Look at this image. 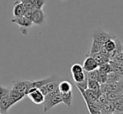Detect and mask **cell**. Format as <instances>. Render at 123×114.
Here are the masks:
<instances>
[{
    "label": "cell",
    "instance_id": "obj_1",
    "mask_svg": "<svg viewBox=\"0 0 123 114\" xmlns=\"http://www.w3.org/2000/svg\"><path fill=\"white\" fill-rule=\"evenodd\" d=\"M60 103H62V101L61 93H60L59 90L56 89V90L49 92L45 96L44 102L42 103L44 106V112L45 113L47 112L52 107H56Z\"/></svg>",
    "mask_w": 123,
    "mask_h": 114
},
{
    "label": "cell",
    "instance_id": "obj_2",
    "mask_svg": "<svg viewBox=\"0 0 123 114\" xmlns=\"http://www.w3.org/2000/svg\"><path fill=\"white\" fill-rule=\"evenodd\" d=\"M113 37H115V35L109 34V33L105 32V31L102 30L101 29H96L92 34V39H94V40L97 41L99 44H101L102 45L108 40V39H111V38H113Z\"/></svg>",
    "mask_w": 123,
    "mask_h": 114
},
{
    "label": "cell",
    "instance_id": "obj_3",
    "mask_svg": "<svg viewBox=\"0 0 123 114\" xmlns=\"http://www.w3.org/2000/svg\"><path fill=\"white\" fill-rule=\"evenodd\" d=\"M10 21L13 24H15L19 26L20 31L22 32L23 34H24V30H25V32L27 33V29L33 25L32 22L29 19L25 17V16H22V17H14L11 19Z\"/></svg>",
    "mask_w": 123,
    "mask_h": 114
},
{
    "label": "cell",
    "instance_id": "obj_4",
    "mask_svg": "<svg viewBox=\"0 0 123 114\" xmlns=\"http://www.w3.org/2000/svg\"><path fill=\"white\" fill-rule=\"evenodd\" d=\"M27 96L29 99L35 104H42L44 102L45 96L42 94V92L40 91L38 88H31V90L28 92Z\"/></svg>",
    "mask_w": 123,
    "mask_h": 114
},
{
    "label": "cell",
    "instance_id": "obj_5",
    "mask_svg": "<svg viewBox=\"0 0 123 114\" xmlns=\"http://www.w3.org/2000/svg\"><path fill=\"white\" fill-rule=\"evenodd\" d=\"M46 14L43 9H34L31 17V21L33 24L36 25H42L46 22Z\"/></svg>",
    "mask_w": 123,
    "mask_h": 114
},
{
    "label": "cell",
    "instance_id": "obj_6",
    "mask_svg": "<svg viewBox=\"0 0 123 114\" xmlns=\"http://www.w3.org/2000/svg\"><path fill=\"white\" fill-rule=\"evenodd\" d=\"M12 85L13 89L18 91L25 96L27 95L28 92L31 89L30 86V81H14Z\"/></svg>",
    "mask_w": 123,
    "mask_h": 114
},
{
    "label": "cell",
    "instance_id": "obj_7",
    "mask_svg": "<svg viewBox=\"0 0 123 114\" xmlns=\"http://www.w3.org/2000/svg\"><path fill=\"white\" fill-rule=\"evenodd\" d=\"M25 5L26 9H42L46 0H19Z\"/></svg>",
    "mask_w": 123,
    "mask_h": 114
},
{
    "label": "cell",
    "instance_id": "obj_8",
    "mask_svg": "<svg viewBox=\"0 0 123 114\" xmlns=\"http://www.w3.org/2000/svg\"><path fill=\"white\" fill-rule=\"evenodd\" d=\"M98 67H99V65H98L97 62L95 61V60L93 58L92 56H86L84 64H83V69H84V71H92L98 69Z\"/></svg>",
    "mask_w": 123,
    "mask_h": 114
},
{
    "label": "cell",
    "instance_id": "obj_9",
    "mask_svg": "<svg viewBox=\"0 0 123 114\" xmlns=\"http://www.w3.org/2000/svg\"><path fill=\"white\" fill-rule=\"evenodd\" d=\"M12 106H14L12 101L9 95L0 98V113L2 114H7L9 109Z\"/></svg>",
    "mask_w": 123,
    "mask_h": 114
},
{
    "label": "cell",
    "instance_id": "obj_10",
    "mask_svg": "<svg viewBox=\"0 0 123 114\" xmlns=\"http://www.w3.org/2000/svg\"><path fill=\"white\" fill-rule=\"evenodd\" d=\"M25 12H26V9L24 4L19 0L15 1L14 4V8H13L14 17H22V16H25Z\"/></svg>",
    "mask_w": 123,
    "mask_h": 114
},
{
    "label": "cell",
    "instance_id": "obj_11",
    "mask_svg": "<svg viewBox=\"0 0 123 114\" xmlns=\"http://www.w3.org/2000/svg\"><path fill=\"white\" fill-rule=\"evenodd\" d=\"M59 82H60L59 81H54L48 82V83H46V85H44L43 87H41V88H40V91L42 92L43 95L46 96V94H48L49 92L58 89Z\"/></svg>",
    "mask_w": 123,
    "mask_h": 114
},
{
    "label": "cell",
    "instance_id": "obj_12",
    "mask_svg": "<svg viewBox=\"0 0 123 114\" xmlns=\"http://www.w3.org/2000/svg\"><path fill=\"white\" fill-rule=\"evenodd\" d=\"M9 97H10L11 101H12L13 104H15L17 103V102H19V101H21L23 98H24L25 96L23 95L22 93H20V92H19L18 91L14 90V89H10V92H9Z\"/></svg>",
    "mask_w": 123,
    "mask_h": 114
},
{
    "label": "cell",
    "instance_id": "obj_13",
    "mask_svg": "<svg viewBox=\"0 0 123 114\" xmlns=\"http://www.w3.org/2000/svg\"><path fill=\"white\" fill-rule=\"evenodd\" d=\"M61 93V92H60ZM62 97V103L65 104L67 107H70L72 106L73 99H74V96H73V91H70L68 92H66V93H61Z\"/></svg>",
    "mask_w": 123,
    "mask_h": 114
},
{
    "label": "cell",
    "instance_id": "obj_14",
    "mask_svg": "<svg viewBox=\"0 0 123 114\" xmlns=\"http://www.w3.org/2000/svg\"><path fill=\"white\" fill-rule=\"evenodd\" d=\"M101 114H110V113H114L116 112L114 107V104L112 102H107L105 103L104 105L101 107L100 109Z\"/></svg>",
    "mask_w": 123,
    "mask_h": 114
},
{
    "label": "cell",
    "instance_id": "obj_15",
    "mask_svg": "<svg viewBox=\"0 0 123 114\" xmlns=\"http://www.w3.org/2000/svg\"><path fill=\"white\" fill-rule=\"evenodd\" d=\"M58 90L61 93H66L72 91V85L68 81H62L58 85Z\"/></svg>",
    "mask_w": 123,
    "mask_h": 114
},
{
    "label": "cell",
    "instance_id": "obj_16",
    "mask_svg": "<svg viewBox=\"0 0 123 114\" xmlns=\"http://www.w3.org/2000/svg\"><path fill=\"white\" fill-rule=\"evenodd\" d=\"M111 66H112L113 71L117 73L119 76H123V63H120V62H116L114 60H110Z\"/></svg>",
    "mask_w": 123,
    "mask_h": 114
},
{
    "label": "cell",
    "instance_id": "obj_17",
    "mask_svg": "<svg viewBox=\"0 0 123 114\" xmlns=\"http://www.w3.org/2000/svg\"><path fill=\"white\" fill-rule=\"evenodd\" d=\"M109 102H114V101L119 99L120 97H123V94L121 91H117V92H108L106 94H105Z\"/></svg>",
    "mask_w": 123,
    "mask_h": 114
},
{
    "label": "cell",
    "instance_id": "obj_18",
    "mask_svg": "<svg viewBox=\"0 0 123 114\" xmlns=\"http://www.w3.org/2000/svg\"><path fill=\"white\" fill-rule=\"evenodd\" d=\"M102 46V44L98 43L97 41L94 40L93 39V43H92V45H91V48L89 49V51L87 53L86 56H91L94 54H97V53H99V50H100V48Z\"/></svg>",
    "mask_w": 123,
    "mask_h": 114
},
{
    "label": "cell",
    "instance_id": "obj_19",
    "mask_svg": "<svg viewBox=\"0 0 123 114\" xmlns=\"http://www.w3.org/2000/svg\"><path fill=\"white\" fill-rule=\"evenodd\" d=\"M91 56H92L93 58L95 60V61L97 62L98 65H102V64L110 61V59L108 58V57H106V56L101 54L100 53H97V54H94Z\"/></svg>",
    "mask_w": 123,
    "mask_h": 114
},
{
    "label": "cell",
    "instance_id": "obj_20",
    "mask_svg": "<svg viewBox=\"0 0 123 114\" xmlns=\"http://www.w3.org/2000/svg\"><path fill=\"white\" fill-rule=\"evenodd\" d=\"M88 89L94 91L96 92H100V84L96 80H88Z\"/></svg>",
    "mask_w": 123,
    "mask_h": 114
},
{
    "label": "cell",
    "instance_id": "obj_21",
    "mask_svg": "<svg viewBox=\"0 0 123 114\" xmlns=\"http://www.w3.org/2000/svg\"><path fill=\"white\" fill-rule=\"evenodd\" d=\"M72 77L74 81V83H79V82H83L87 80V76H86V73L84 71L82 72H79V73L72 74Z\"/></svg>",
    "mask_w": 123,
    "mask_h": 114
},
{
    "label": "cell",
    "instance_id": "obj_22",
    "mask_svg": "<svg viewBox=\"0 0 123 114\" xmlns=\"http://www.w3.org/2000/svg\"><path fill=\"white\" fill-rule=\"evenodd\" d=\"M116 36L113 38H111V39H108L107 41H106L105 43L103 45L105 46V48L106 49H107L108 51H109L110 53L112 52L113 50H114L115 49H116Z\"/></svg>",
    "mask_w": 123,
    "mask_h": 114
},
{
    "label": "cell",
    "instance_id": "obj_23",
    "mask_svg": "<svg viewBox=\"0 0 123 114\" xmlns=\"http://www.w3.org/2000/svg\"><path fill=\"white\" fill-rule=\"evenodd\" d=\"M98 70H99V72H102V73H105V74H109L110 72L113 71L112 66H111L110 61L102 64V65H99V67H98Z\"/></svg>",
    "mask_w": 123,
    "mask_h": 114
},
{
    "label": "cell",
    "instance_id": "obj_24",
    "mask_svg": "<svg viewBox=\"0 0 123 114\" xmlns=\"http://www.w3.org/2000/svg\"><path fill=\"white\" fill-rule=\"evenodd\" d=\"M121 76H119L115 71H111L109 74H107V83H112V82H118L121 79Z\"/></svg>",
    "mask_w": 123,
    "mask_h": 114
},
{
    "label": "cell",
    "instance_id": "obj_25",
    "mask_svg": "<svg viewBox=\"0 0 123 114\" xmlns=\"http://www.w3.org/2000/svg\"><path fill=\"white\" fill-rule=\"evenodd\" d=\"M114 104V107L116 112H123V97H120L119 99L112 102Z\"/></svg>",
    "mask_w": 123,
    "mask_h": 114
},
{
    "label": "cell",
    "instance_id": "obj_26",
    "mask_svg": "<svg viewBox=\"0 0 123 114\" xmlns=\"http://www.w3.org/2000/svg\"><path fill=\"white\" fill-rule=\"evenodd\" d=\"M85 73H86V76H87L88 80H96L97 81V77H98V75H99V70H98V69L92 71L85 72Z\"/></svg>",
    "mask_w": 123,
    "mask_h": 114
},
{
    "label": "cell",
    "instance_id": "obj_27",
    "mask_svg": "<svg viewBox=\"0 0 123 114\" xmlns=\"http://www.w3.org/2000/svg\"><path fill=\"white\" fill-rule=\"evenodd\" d=\"M82 71H84V69H83V65H81L80 64H74L71 66V73L72 74L79 73V72Z\"/></svg>",
    "mask_w": 123,
    "mask_h": 114
},
{
    "label": "cell",
    "instance_id": "obj_28",
    "mask_svg": "<svg viewBox=\"0 0 123 114\" xmlns=\"http://www.w3.org/2000/svg\"><path fill=\"white\" fill-rule=\"evenodd\" d=\"M106 81H107V74H105L99 71V75H98L97 77V81L100 85H102V84L106 83Z\"/></svg>",
    "mask_w": 123,
    "mask_h": 114
},
{
    "label": "cell",
    "instance_id": "obj_29",
    "mask_svg": "<svg viewBox=\"0 0 123 114\" xmlns=\"http://www.w3.org/2000/svg\"><path fill=\"white\" fill-rule=\"evenodd\" d=\"M75 86L77 88L79 89V92H84L86 89H88V82L87 80L84 81L83 82H79V83H75Z\"/></svg>",
    "mask_w": 123,
    "mask_h": 114
},
{
    "label": "cell",
    "instance_id": "obj_30",
    "mask_svg": "<svg viewBox=\"0 0 123 114\" xmlns=\"http://www.w3.org/2000/svg\"><path fill=\"white\" fill-rule=\"evenodd\" d=\"M9 92H10V89L9 88L0 86V98H2V97H5V96L9 95Z\"/></svg>",
    "mask_w": 123,
    "mask_h": 114
},
{
    "label": "cell",
    "instance_id": "obj_31",
    "mask_svg": "<svg viewBox=\"0 0 123 114\" xmlns=\"http://www.w3.org/2000/svg\"><path fill=\"white\" fill-rule=\"evenodd\" d=\"M114 60V61H116V62H120V63H123V54H122V52L120 53V54H116L114 58H113V60Z\"/></svg>",
    "mask_w": 123,
    "mask_h": 114
},
{
    "label": "cell",
    "instance_id": "obj_32",
    "mask_svg": "<svg viewBox=\"0 0 123 114\" xmlns=\"http://www.w3.org/2000/svg\"><path fill=\"white\" fill-rule=\"evenodd\" d=\"M119 84H120V90H121V92L123 94V76H121V79H120Z\"/></svg>",
    "mask_w": 123,
    "mask_h": 114
},
{
    "label": "cell",
    "instance_id": "obj_33",
    "mask_svg": "<svg viewBox=\"0 0 123 114\" xmlns=\"http://www.w3.org/2000/svg\"><path fill=\"white\" fill-rule=\"evenodd\" d=\"M114 114H123V112H115Z\"/></svg>",
    "mask_w": 123,
    "mask_h": 114
},
{
    "label": "cell",
    "instance_id": "obj_34",
    "mask_svg": "<svg viewBox=\"0 0 123 114\" xmlns=\"http://www.w3.org/2000/svg\"><path fill=\"white\" fill-rule=\"evenodd\" d=\"M122 54H123V44H122Z\"/></svg>",
    "mask_w": 123,
    "mask_h": 114
},
{
    "label": "cell",
    "instance_id": "obj_35",
    "mask_svg": "<svg viewBox=\"0 0 123 114\" xmlns=\"http://www.w3.org/2000/svg\"><path fill=\"white\" fill-rule=\"evenodd\" d=\"M110 114H114V113H110Z\"/></svg>",
    "mask_w": 123,
    "mask_h": 114
},
{
    "label": "cell",
    "instance_id": "obj_36",
    "mask_svg": "<svg viewBox=\"0 0 123 114\" xmlns=\"http://www.w3.org/2000/svg\"><path fill=\"white\" fill-rule=\"evenodd\" d=\"M0 114H2V113H0Z\"/></svg>",
    "mask_w": 123,
    "mask_h": 114
}]
</instances>
